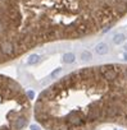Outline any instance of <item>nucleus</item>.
<instances>
[{"label":"nucleus","mask_w":127,"mask_h":130,"mask_svg":"<svg viewBox=\"0 0 127 130\" xmlns=\"http://www.w3.org/2000/svg\"><path fill=\"white\" fill-rule=\"evenodd\" d=\"M108 51H109V47H108V45L105 42H100V43H98L95 46V52L98 55H107Z\"/></svg>","instance_id":"obj_4"},{"label":"nucleus","mask_w":127,"mask_h":130,"mask_svg":"<svg viewBox=\"0 0 127 130\" xmlns=\"http://www.w3.org/2000/svg\"><path fill=\"white\" fill-rule=\"evenodd\" d=\"M127 15V0H0V67L56 41L109 31Z\"/></svg>","instance_id":"obj_1"},{"label":"nucleus","mask_w":127,"mask_h":130,"mask_svg":"<svg viewBox=\"0 0 127 130\" xmlns=\"http://www.w3.org/2000/svg\"><path fill=\"white\" fill-rule=\"evenodd\" d=\"M39 60H40V55L32 54V55L30 56V59H28V65H33V64L39 62Z\"/></svg>","instance_id":"obj_7"},{"label":"nucleus","mask_w":127,"mask_h":130,"mask_svg":"<svg viewBox=\"0 0 127 130\" xmlns=\"http://www.w3.org/2000/svg\"><path fill=\"white\" fill-rule=\"evenodd\" d=\"M124 35L123 33H117L114 37H113V43L114 45H121V43H123V41H124Z\"/></svg>","instance_id":"obj_6"},{"label":"nucleus","mask_w":127,"mask_h":130,"mask_svg":"<svg viewBox=\"0 0 127 130\" xmlns=\"http://www.w3.org/2000/svg\"><path fill=\"white\" fill-rule=\"evenodd\" d=\"M62 60H63V62H66V64H72L75 61V55L72 52H67V54L63 55Z\"/></svg>","instance_id":"obj_5"},{"label":"nucleus","mask_w":127,"mask_h":130,"mask_svg":"<svg viewBox=\"0 0 127 130\" xmlns=\"http://www.w3.org/2000/svg\"><path fill=\"white\" fill-rule=\"evenodd\" d=\"M124 48H126V51H127V43H126V45H124Z\"/></svg>","instance_id":"obj_9"},{"label":"nucleus","mask_w":127,"mask_h":130,"mask_svg":"<svg viewBox=\"0 0 127 130\" xmlns=\"http://www.w3.org/2000/svg\"><path fill=\"white\" fill-rule=\"evenodd\" d=\"M30 94L13 78L0 74V130H25L32 117Z\"/></svg>","instance_id":"obj_3"},{"label":"nucleus","mask_w":127,"mask_h":130,"mask_svg":"<svg viewBox=\"0 0 127 130\" xmlns=\"http://www.w3.org/2000/svg\"><path fill=\"white\" fill-rule=\"evenodd\" d=\"M81 57H82V60H90V59H91V54L87 52V51H84V52L81 54Z\"/></svg>","instance_id":"obj_8"},{"label":"nucleus","mask_w":127,"mask_h":130,"mask_svg":"<svg viewBox=\"0 0 127 130\" xmlns=\"http://www.w3.org/2000/svg\"><path fill=\"white\" fill-rule=\"evenodd\" d=\"M32 115L44 130H96L104 125L127 129V64L68 73L41 91Z\"/></svg>","instance_id":"obj_2"}]
</instances>
